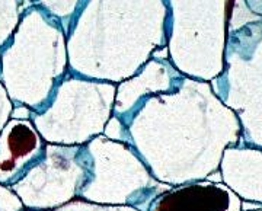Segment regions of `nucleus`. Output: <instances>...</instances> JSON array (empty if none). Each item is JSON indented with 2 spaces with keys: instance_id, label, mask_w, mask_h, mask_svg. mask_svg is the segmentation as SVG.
<instances>
[{
  "instance_id": "f257e3e1",
  "label": "nucleus",
  "mask_w": 262,
  "mask_h": 211,
  "mask_svg": "<svg viewBox=\"0 0 262 211\" xmlns=\"http://www.w3.org/2000/svg\"><path fill=\"white\" fill-rule=\"evenodd\" d=\"M229 195L213 185H196L181 188L165 195L155 211H225Z\"/></svg>"
},
{
  "instance_id": "f03ea898",
  "label": "nucleus",
  "mask_w": 262,
  "mask_h": 211,
  "mask_svg": "<svg viewBox=\"0 0 262 211\" xmlns=\"http://www.w3.org/2000/svg\"><path fill=\"white\" fill-rule=\"evenodd\" d=\"M9 144L10 152H12V160L9 163V169L12 167V162L18 160L20 157L27 156L29 152L37 144V138L34 136L32 131L28 129H16L12 131L9 136Z\"/></svg>"
}]
</instances>
